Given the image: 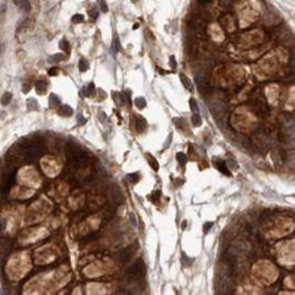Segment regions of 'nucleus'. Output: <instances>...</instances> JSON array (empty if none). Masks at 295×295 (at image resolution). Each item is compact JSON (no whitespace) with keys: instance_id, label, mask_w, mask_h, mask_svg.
Returning a JSON list of instances; mask_svg holds the SVG:
<instances>
[{"instance_id":"obj_1","label":"nucleus","mask_w":295,"mask_h":295,"mask_svg":"<svg viewBox=\"0 0 295 295\" xmlns=\"http://www.w3.org/2000/svg\"><path fill=\"white\" fill-rule=\"evenodd\" d=\"M144 272H146V267H144V264H143L142 260H139V261H136V263L128 269L126 275H128L129 279L136 280V279H139L140 276L144 275Z\"/></svg>"},{"instance_id":"obj_2","label":"nucleus","mask_w":295,"mask_h":295,"mask_svg":"<svg viewBox=\"0 0 295 295\" xmlns=\"http://www.w3.org/2000/svg\"><path fill=\"white\" fill-rule=\"evenodd\" d=\"M133 252H135V248H133V246H129V248L124 249L122 252H120V254H118V258H120V261H121V263H125V261H128V260L131 258V256L133 254Z\"/></svg>"},{"instance_id":"obj_3","label":"nucleus","mask_w":295,"mask_h":295,"mask_svg":"<svg viewBox=\"0 0 295 295\" xmlns=\"http://www.w3.org/2000/svg\"><path fill=\"white\" fill-rule=\"evenodd\" d=\"M135 118H136V131H138L139 133L144 132L146 128H147V121L140 116V114H136V117Z\"/></svg>"},{"instance_id":"obj_4","label":"nucleus","mask_w":295,"mask_h":295,"mask_svg":"<svg viewBox=\"0 0 295 295\" xmlns=\"http://www.w3.org/2000/svg\"><path fill=\"white\" fill-rule=\"evenodd\" d=\"M214 165L216 166V167L221 170L222 173H224V174H227V176H230V171H228L227 166H226V162H224V161H219V159H215V161H214Z\"/></svg>"},{"instance_id":"obj_5","label":"nucleus","mask_w":295,"mask_h":295,"mask_svg":"<svg viewBox=\"0 0 295 295\" xmlns=\"http://www.w3.org/2000/svg\"><path fill=\"white\" fill-rule=\"evenodd\" d=\"M94 91H95L94 83H90L87 87H83L82 90H80V95H82V97H88V95L94 94Z\"/></svg>"},{"instance_id":"obj_6","label":"nucleus","mask_w":295,"mask_h":295,"mask_svg":"<svg viewBox=\"0 0 295 295\" xmlns=\"http://www.w3.org/2000/svg\"><path fill=\"white\" fill-rule=\"evenodd\" d=\"M59 113L61 114V116H64V117H71L72 114H74V110H72L71 106H68V105H63V106L60 107Z\"/></svg>"},{"instance_id":"obj_7","label":"nucleus","mask_w":295,"mask_h":295,"mask_svg":"<svg viewBox=\"0 0 295 295\" xmlns=\"http://www.w3.org/2000/svg\"><path fill=\"white\" fill-rule=\"evenodd\" d=\"M180 79H181L182 84H184V87L186 88V90L193 91V86H192V83H190V80H189V79L186 78V76H185L184 74H180Z\"/></svg>"},{"instance_id":"obj_8","label":"nucleus","mask_w":295,"mask_h":295,"mask_svg":"<svg viewBox=\"0 0 295 295\" xmlns=\"http://www.w3.org/2000/svg\"><path fill=\"white\" fill-rule=\"evenodd\" d=\"M146 158H147V161H148L150 165L152 166L154 170H159V165H158V162L155 161V158H154L151 154H146Z\"/></svg>"},{"instance_id":"obj_9","label":"nucleus","mask_w":295,"mask_h":295,"mask_svg":"<svg viewBox=\"0 0 295 295\" xmlns=\"http://www.w3.org/2000/svg\"><path fill=\"white\" fill-rule=\"evenodd\" d=\"M90 68V64H88V61H87V59H84V57H82V59L79 60V70L82 72L87 71Z\"/></svg>"},{"instance_id":"obj_10","label":"nucleus","mask_w":295,"mask_h":295,"mask_svg":"<svg viewBox=\"0 0 295 295\" xmlns=\"http://www.w3.org/2000/svg\"><path fill=\"white\" fill-rule=\"evenodd\" d=\"M49 103H51L52 106H59V105H61V101H60V98L56 94H51V97H49Z\"/></svg>"},{"instance_id":"obj_11","label":"nucleus","mask_w":295,"mask_h":295,"mask_svg":"<svg viewBox=\"0 0 295 295\" xmlns=\"http://www.w3.org/2000/svg\"><path fill=\"white\" fill-rule=\"evenodd\" d=\"M36 90H37V93H39V94H44L45 91H46V83L45 82H37L36 83Z\"/></svg>"},{"instance_id":"obj_12","label":"nucleus","mask_w":295,"mask_h":295,"mask_svg":"<svg viewBox=\"0 0 295 295\" xmlns=\"http://www.w3.org/2000/svg\"><path fill=\"white\" fill-rule=\"evenodd\" d=\"M122 95H124V94H121V93H116V91H114V93H113V99H114V102L117 103L118 106H121L122 103H124V99H122Z\"/></svg>"},{"instance_id":"obj_13","label":"nucleus","mask_w":295,"mask_h":295,"mask_svg":"<svg viewBox=\"0 0 295 295\" xmlns=\"http://www.w3.org/2000/svg\"><path fill=\"white\" fill-rule=\"evenodd\" d=\"M181 263H182V265H184V267H189V265H192L193 260H190L184 252H182L181 253Z\"/></svg>"},{"instance_id":"obj_14","label":"nucleus","mask_w":295,"mask_h":295,"mask_svg":"<svg viewBox=\"0 0 295 295\" xmlns=\"http://www.w3.org/2000/svg\"><path fill=\"white\" fill-rule=\"evenodd\" d=\"M112 49H113L114 53H118V52L121 51V45H120V39L117 37H114L113 39V45H112Z\"/></svg>"},{"instance_id":"obj_15","label":"nucleus","mask_w":295,"mask_h":295,"mask_svg":"<svg viewBox=\"0 0 295 295\" xmlns=\"http://www.w3.org/2000/svg\"><path fill=\"white\" fill-rule=\"evenodd\" d=\"M27 109L29 110H37L38 106H37V101L34 98H29L27 99Z\"/></svg>"},{"instance_id":"obj_16","label":"nucleus","mask_w":295,"mask_h":295,"mask_svg":"<svg viewBox=\"0 0 295 295\" xmlns=\"http://www.w3.org/2000/svg\"><path fill=\"white\" fill-rule=\"evenodd\" d=\"M135 106L138 107V109H144L146 107V99L144 98H136L135 99Z\"/></svg>"},{"instance_id":"obj_17","label":"nucleus","mask_w":295,"mask_h":295,"mask_svg":"<svg viewBox=\"0 0 295 295\" xmlns=\"http://www.w3.org/2000/svg\"><path fill=\"white\" fill-rule=\"evenodd\" d=\"M139 177H140V176H139L138 173H131L126 176V180H128L131 184H136V182L139 181Z\"/></svg>"},{"instance_id":"obj_18","label":"nucleus","mask_w":295,"mask_h":295,"mask_svg":"<svg viewBox=\"0 0 295 295\" xmlns=\"http://www.w3.org/2000/svg\"><path fill=\"white\" fill-rule=\"evenodd\" d=\"M192 124L193 126H200L201 125V117L200 114H192Z\"/></svg>"},{"instance_id":"obj_19","label":"nucleus","mask_w":295,"mask_h":295,"mask_svg":"<svg viewBox=\"0 0 295 295\" xmlns=\"http://www.w3.org/2000/svg\"><path fill=\"white\" fill-rule=\"evenodd\" d=\"M176 158H177L178 163H180V165H182V166H184L185 163H186V161H188V159H186V155H185V154H182V152H177Z\"/></svg>"},{"instance_id":"obj_20","label":"nucleus","mask_w":295,"mask_h":295,"mask_svg":"<svg viewBox=\"0 0 295 295\" xmlns=\"http://www.w3.org/2000/svg\"><path fill=\"white\" fill-rule=\"evenodd\" d=\"M189 103H190V110L193 112V114H197V113H199V106H197V102H196V99L190 98V101H189Z\"/></svg>"},{"instance_id":"obj_21","label":"nucleus","mask_w":295,"mask_h":295,"mask_svg":"<svg viewBox=\"0 0 295 295\" xmlns=\"http://www.w3.org/2000/svg\"><path fill=\"white\" fill-rule=\"evenodd\" d=\"M60 48H61V51L70 53V44H68L67 39H61L60 41Z\"/></svg>"},{"instance_id":"obj_22","label":"nucleus","mask_w":295,"mask_h":295,"mask_svg":"<svg viewBox=\"0 0 295 295\" xmlns=\"http://www.w3.org/2000/svg\"><path fill=\"white\" fill-rule=\"evenodd\" d=\"M11 98H12L11 93H4L3 98H1V103H3V105H8V103H10V101H11Z\"/></svg>"},{"instance_id":"obj_23","label":"nucleus","mask_w":295,"mask_h":295,"mask_svg":"<svg viewBox=\"0 0 295 295\" xmlns=\"http://www.w3.org/2000/svg\"><path fill=\"white\" fill-rule=\"evenodd\" d=\"M83 20H84V16L82 14H75L72 16V23H82Z\"/></svg>"},{"instance_id":"obj_24","label":"nucleus","mask_w":295,"mask_h":295,"mask_svg":"<svg viewBox=\"0 0 295 295\" xmlns=\"http://www.w3.org/2000/svg\"><path fill=\"white\" fill-rule=\"evenodd\" d=\"M88 15H90V18H91L93 20H95L97 18H98V11L91 8V10H88Z\"/></svg>"},{"instance_id":"obj_25","label":"nucleus","mask_w":295,"mask_h":295,"mask_svg":"<svg viewBox=\"0 0 295 295\" xmlns=\"http://www.w3.org/2000/svg\"><path fill=\"white\" fill-rule=\"evenodd\" d=\"M52 60H53V61H56V63H59V61H63V60H65V56H63V55H55V56H52Z\"/></svg>"},{"instance_id":"obj_26","label":"nucleus","mask_w":295,"mask_h":295,"mask_svg":"<svg viewBox=\"0 0 295 295\" xmlns=\"http://www.w3.org/2000/svg\"><path fill=\"white\" fill-rule=\"evenodd\" d=\"M169 64H170V67H171V70H176V68H177V63H176V57H174V56H170Z\"/></svg>"},{"instance_id":"obj_27","label":"nucleus","mask_w":295,"mask_h":295,"mask_svg":"<svg viewBox=\"0 0 295 295\" xmlns=\"http://www.w3.org/2000/svg\"><path fill=\"white\" fill-rule=\"evenodd\" d=\"M57 74H59V68H51V70H48V75H49V76H56Z\"/></svg>"},{"instance_id":"obj_28","label":"nucleus","mask_w":295,"mask_h":295,"mask_svg":"<svg viewBox=\"0 0 295 295\" xmlns=\"http://www.w3.org/2000/svg\"><path fill=\"white\" fill-rule=\"evenodd\" d=\"M76 117H78V124H79V125H82V124H84V122H86V118L83 117L82 113H79Z\"/></svg>"},{"instance_id":"obj_29","label":"nucleus","mask_w":295,"mask_h":295,"mask_svg":"<svg viewBox=\"0 0 295 295\" xmlns=\"http://www.w3.org/2000/svg\"><path fill=\"white\" fill-rule=\"evenodd\" d=\"M124 98H125L126 102L131 105V90H125V91H124Z\"/></svg>"},{"instance_id":"obj_30","label":"nucleus","mask_w":295,"mask_h":295,"mask_svg":"<svg viewBox=\"0 0 295 295\" xmlns=\"http://www.w3.org/2000/svg\"><path fill=\"white\" fill-rule=\"evenodd\" d=\"M171 138H173V135L170 133L169 136H167V139H166V142H165V144H163V150H166L167 147H169V144L171 143Z\"/></svg>"},{"instance_id":"obj_31","label":"nucleus","mask_w":295,"mask_h":295,"mask_svg":"<svg viewBox=\"0 0 295 295\" xmlns=\"http://www.w3.org/2000/svg\"><path fill=\"white\" fill-rule=\"evenodd\" d=\"M212 224H214L212 222H207V223H204V232H205V234L209 231V228L212 227Z\"/></svg>"},{"instance_id":"obj_32","label":"nucleus","mask_w":295,"mask_h":295,"mask_svg":"<svg viewBox=\"0 0 295 295\" xmlns=\"http://www.w3.org/2000/svg\"><path fill=\"white\" fill-rule=\"evenodd\" d=\"M99 6H101V10H102L103 12L107 11V4L105 3V1H99Z\"/></svg>"},{"instance_id":"obj_33","label":"nucleus","mask_w":295,"mask_h":295,"mask_svg":"<svg viewBox=\"0 0 295 295\" xmlns=\"http://www.w3.org/2000/svg\"><path fill=\"white\" fill-rule=\"evenodd\" d=\"M282 295H295V294H282Z\"/></svg>"}]
</instances>
